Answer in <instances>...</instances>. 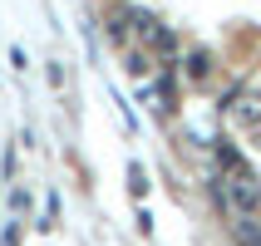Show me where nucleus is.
I'll return each instance as SVG.
<instances>
[{"label": "nucleus", "mask_w": 261, "mask_h": 246, "mask_svg": "<svg viewBox=\"0 0 261 246\" xmlns=\"http://www.w3.org/2000/svg\"><path fill=\"white\" fill-rule=\"evenodd\" d=\"M153 44H158V59H173L177 54V35H173V30H158V40H153Z\"/></svg>", "instance_id": "obj_7"}, {"label": "nucleus", "mask_w": 261, "mask_h": 246, "mask_svg": "<svg viewBox=\"0 0 261 246\" xmlns=\"http://www.w3.org/2000/svg\"><path fill=\"white\" fill-rule=\"evenodd\" d=\"M237 246H261V227H256L251 217L237 222Z\"/></svg>", "instance_id": "obj_4"}, {"label": "nucleus", "mask_w": 261, "mask_h": 246, "mask_svg": "<svg viewBox=\"0 0 261 246\" xmlns=\"http://www.w3.org/2000/svg\"><path fill=\"white\" fill-rule=\"evenodd\" d=\"M128 192H133V197H143V192H148V173L138 168V162H128Z\"/></svg>", "instance_id": "obj_6"}, {"label": "nucleus", "mask_w": 261, "mask_h": 246, "mask_svg": "<svg viewBox=\"0 0 261 246\" xmlns=\"http://www.w3.org/2000/svg\"><path fill=\"white\" fill-rule=\"evenodd\" d=\"M222 108L237 128H261V89H232L222 99Z\"/></svg>", "instance_id": "obj_2"}, {"label": "nucleus", "mask_w": 261, "mask_h": 246, "mask_svg": "<svg viewBox=\"0 0 261 246\" xmlns=\"http://www.w3.org/2000/svg\"><path fill=\"white\" fill-rule=\"evenodd\" d=\"M182 69H188V79H207V74H212V59H207V49H192V54L182 59Z\"/></svg>", "instance_id": "obj_3"}, {"label": "nucleus", "mask_w": 261, "mask_h": 246, "mask_svg": "<svg viewBox=\"0 0 261 246\" xmlns=\"http://www.w3.org/2000/svg\"><path fill=\"white\" fill-rule=\"evenodd\" d=\"M222 197L237 217H256L261 212V177L251 173L237 148H222Z\"/></svg>", "instance_id": "obj_1"}, {"label": "nucleus", "mask_w": 261, "mask_h": 246, "mask_svg": "<svg viewBox=\"0 0 261 246\" xmlns=\"http://www.w3.org/2000/svg\"><path fill=\"white\" fill-rule=\"evenodd\" d=\"M123 20H128V15H123V10L103 20V30H109V40H114V44H123V40H128V30H123Z\"/></svg>", "instance_id": "obj_5"}]
</instances>
